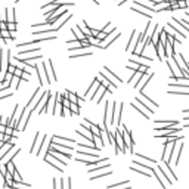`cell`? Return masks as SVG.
<instances>
[{
  "label": "cell",
  "mask_w": 189,
  "mask_h": 189,
  "mask_svg": "<svg viewBox=\"0 0 189 189\" xmlns=\"http://www.w3.org/2000/svg\"><path fill=\"white\" fill-rule=\"evenodd\" d=\"M6 169H8V171H9V173H14V171H15V164H14V161L6 162Z\"/></svg>",
  "instance_id": "603a6c76"
},
{
  "label": "cell",
  "mask_w": 189,
  "mask_h": 189,
  "mask_svg": "<svg viewBox=\"0 0 189 189\" xmlns=\"http://www.w3.org/2000/svg\"><path fill=\"white\" fill-rule=\"evenodd\" d=\"M108 35H109V34H105L104 31H99V33H98V35H96V40H99V42H104V40L106 39Z\"/></svg>",
  "instance_id": "ffe728a7"
},
{
  "label": "cell",
  "mask_w": 189,
  "mask_h": 189,
  "mask_svg": "<svg viewBox=\"0 0 189 189\" xmlns=\"http://www.w3.org/2000/svg\"><path fill=\"white\" fill-rule=\"evenodd\" d=\"M136 104H137V105H141V106H142V108H143V109L148 112L149 115H151V114H154V109H151L148 105H145V104L142 102V99H141V98H136Z\"/></svg>",
  "instance_id": "ba28073f"
},
{
  "label": "cell",
  "mask_w": 189,
  "mask_h": 189,
  "mask_svg": "<svg viewBox=\"0 0 189 189\" xmlns=\"http://www.w3.org/2000/svg\"><path fill=\"white\" fill-rule=\"evenodd\" d=\"M9 171H8V169H6V166L3 164V162H2V164H0V174H2L3 176V177H5V176L8 174Z\"/></svg>",
  "instance_id": "4316f807"
},
{
  "label": "cell",
  "mask_w": 189,
  "mask_h": 189,
  "mask_svg": "<svg viewBox=\"0 0 189 189\" xmlns=\"http://www.w3.org/2000/svg\"><path fill=\"white\" fill-rule=\"evenodd\" d=\"M5 130H6V126L0 124V133H3V134H5Z\"/></svg>",
  "instance_id": "836d02e7"
},
{
  "label": "cell",
  "mask_w": 189,
  "mask_h": 189,
  "mask_svg": "<svg viewBox=\"0 0 189 189\" xmlns=\"http://www.w3.org/2000/svg\"><path fill=\"white\" fill-rule=\"evenodd\" d=\"M70 111H71V114L72 115H75V114H80V105L78 104H71L70 105Z\"/></svg>",
  "instance_id": "7c38bea8"
},
{
  "label": "cell",
  "mask_w": 189,
  "mask_h": 189,
  "mask_svg": "<svg viewBox=\"0 0 189 189\" xmlns=\"http://www.w3.org/2000/svg\"><path fill=\"white\" fill-rule=\"evenodd\" d=\"M12 176H14V182H22V177H21V174H19V171L15 169V171L12 173Z\"/></svg>",
  "instance_id": "7402d4cb"
},
{
  "label": "cell",
  "mask_w": 189,
  "mask_h": 189,
  "mask_svg": "<svg viewBox=\"0 0 189 189\" xmlns=\"http://www.w3.org/2000/svg\"><path fill=\"white\" fill-rule=\"evenodd\" d=\"M132 106H133L136 111H139V112H141V114H142L143 117H146V118H148V115H149V114H148V112H146V111H145V109H143L141 105H137L136 102H133V104H132Z\"/></svg>",
  "instance_id": "8fae6325"
},
{
  "label": "cell",
  "mask_w": 189,
  "mask_h": 189,
  "mask_svg": "<svg viewBox=\"0 0 189 189\" xmlns=\"http://www.w3.org/2000/svg\"><path fill=\"white\" fill-rule=\"evenodd\" d=\"M170 87H183V89H189V83H170Z\"/></svg>",
  "instance_id": "d6986e66"
},
{
  "label": "cell",
  "mask_w": 189,
  "mask_h": 189,
  "mask_svg": "<svg viewBox=\"0 0 189 189\" xmlns=\"http://www.w3.org/2000/svg\"><path fill=\"white\" fill-rule=\"evenodd\" d=\"M134 43L137 44V34H136V30H133V31H132V37H130V42H129V46H127V49L130 50V49L134 46Z\"/></svg>",
  "instance_id": "9c48e42d"
},
{
  "label": "cell",
  "mask_w": 189,
  "mask_h": 189,
  "mask_svg": "<svg viewBox=\"0 0 189 189\" xmlns=\"http://www.w3.org/2000/svg\"><path fill=\"white\" fill-rule=\"evenodd\" d=\"M157 124H164V126H177V121L176 120H155Z\"/></svg>",
  "instance_id": "30bf717a"
},
{
  "label": "cell",
  "mask_w": 189,
  "mask_h": 189,
  "mask_svg": "<svg viewBox=\"0 0 189 189\" xmlns=\"http://www.w3.org/2000/svg\"><path fill=\"white\" fill-rule=\"evenodd\" d=\"M18 152H19V148H15V151H8V152H6L2 158H0V160H2V162H9V161L14 160V157H15Z\"/></svg>",
  "instance_id": "7a4b0ae2"
},
{
  "label": "cell",
  "mask_w": 189,
  "mask_h": 189,
  "mask_svg": "<svg viewBox=\"0 0 189 189\" xmlns=\"http://www.w3.org/2000/svg\"><path fill=\"white\" fill-rule=\"evenodd\" d=\"M170 95H189V93H188V92H173V90H171Z\"/></svg>",
  "instance_id": "d6a6232c"
},
{
  "label": "cell",
  "mask_w": 189,
  "mask_h": 189,
  "mask_svg": "<svg viewBox=\"0 0 189 189\" xmlns=\"http://www.w3.org/2000/svg\"><path fill=\"white\" fill-rule=\"evenodd\" d=\"M92 53L90 52H78V53H72L70 58L71 59H75V58H83V56H90Z\"/></svg>",
  "instance_id": "2e32d148"
},
{
  "label": "cell",
  "mask_w": 189,
  "mask_h": 189,
  "mask_svg": "<svg viewBox=\"0 0 189 189\" xmlns=\"http://www.w3.org/2000/svg\"><path fill=\"white\" fill-rule=\"evenodd\" d=\"M136 157H139V158H142L143 161H148L149 164H157V161L155 160H152V158H148V157H145V155H142V154H134Z\"/></svg>",
  "instance_id": "e0dca14e"
},
{
  "label": "cell",
  "mask_w": 189,
  "mask_h": 189,
  "mask_svg": "<svg viewBox=\"0 0 189 189\" xmlns=\"http://www.w3.org/2000/svg\"><path fill=\"white\" fill-rule=\"evenodd\" d=\"M39 50V47H33L30 50H22V52H19V55H27V53H31V52H37Z\"/></svg>",
  "instance_id": "f1b7e54d"
},
{
  "label": "cell",
  "mask_w": 189,
  "mask_h": 189,
  "mask_svg": "<svg viewBox=\"0 0 189 189\" xmlns=\"http://www.w3.org/2000/svg\"><path fill=\"white\" fill-rule=\"evenodd\" d=\"M44 137H46V136H42V133H37V134H35V139H34V142H33V145H31V152H33V154L37 155L39 149L44 145V142H43Z\"/></svg>",
  "instance_id": "6da1fadb"
},
{
  "label": "cell",
  "mask_w": 189,
  "mask_h": 189,
  "mask_svg": "<svg viewBox=\"0 0 189 189\" xmlns=\"http://www.w3.org/2000/svg\"><path fill=\"white\" fill-rule=\"evenodd\" d=\"M62 189H71V179H70V177L64 179V185H62Z\"/></svg>",
  "instance_id": "d4e9b609"
},
{
  "label": "cell",
  "mask_w": 189,
  "mask_h": 189,
  "mask_svg": "<svg viewBox=\"0 0 189 189\" xmlns=\"http://www.w3.org/2000/svg\"><path fill=\"white\" fill-rule=\"evenodd\" d=\"M167 25H169V27H170V28H171V30H173L174 33H177L179 35H182V37H183V39H185V34H183V31H180V30H179L177 27H176V25H174V24H171V22H170V24H167Z\"/></svg>",
  "instance_id": "ac0fdd59"
},
{
  "label": "cell",
  "mask_w": 189,
  "mask_h": 189,
  "mask_svg": "<svg viewBox=\"0 0 189 189\" xmlns=\"http://www.w3.org/2000/svg\"><path fill=\"white\" fill-rule=\"evenodd\" d=\"M112 30H114V27L111 25V22H108V24H106V28H105V31H104V33H105V34H108V33H111Z\"/></svg>",
  "instance_id": "4dcf8cb0"
},
{
  "label": "cell",
  "mask_w": 189,
  "mask_h": 189,
  "mask_svg": "<svg viewBox=\"0 0 189 189\" xmlns=\"http://www.w3.org/2000/svg\"><path fill=\"white\" fill-rule=\"evenodd\" d=\"M6 28L9 31H15L16 30V22H6Z\"/></svg>",
  "instance_id": "cb8c5ba5"
},
{
  "label": "cell",
  "mask_w": 189,
  "mask_h": 189,
  "mask_svg": "<svg viewBox=\"0 0 189 189\" xmlns=\"http://www.w3.org/2000/svg\"><path fill=\"white\" fill-rule=\"evenodd\" d=\"M0 37H2V35H0Z\"/></svg>",
  "instance_id": "74e56055"
},
{
  "label": "cell",
  "mask_w": 189,
  "mask_h": 189,
  "mask_svg": "<svg viewBox=\"0 0 189 189\" xmlns=\"http://www.w3.org/2000/svg\"><path fill=\"white\" fill-rule=\"evenodd\" d=\"M130 170L137 171V173H141V174H143V176H149V174L154 173V169H152V167H149V169H142V167H134V166H132Z\"/></svg>",
  "instance_id": "3957f363"
},
{
  "label": "cell",
  "mask_w": 189,
  "mask_h": 189,
  "mask_svg": "<svg viewBox=\"0 0 189 189\" xmlns=\"http://www.w3.org/2000/svg\"><path fill=\"white\" fill-rule=\"evenodd\" d=\"M132 10H133V12H137V14H141V15H143V16H146L148 19L151 18V15H149V14H146V12H143V10H141V9H136V8H132Z\"/></svg>",
  "instance_id": "484cf974"
},
{
  "label": "cell",
  "mask_w": 189,
  "mask_h": 189,
  "mask_svg": "<svg viewBox=\"0 0 189 189\" xmlns=\"http://www.w3.org/2000/svg\"><path fill=\"white\" fill-rule=\"evenodd\" d=\"M182 152H183V143H180V145H179L177 154H176V160H174V164H176V166L179 164V160H180V155H182Z\"/></svg>",
  "instance_id": "9a60e30c"
},
{
  "label": "cell",
  "mask_w": 189,
  "mask_h": 189,
  "mask_svg": "<svg viewBox=\"0 0 189 189\" xmlns=\"http://www.w3.org/2000/svg\"><path fill=\"white\" fill-rule=\"evenodd\" d=\"M177 2H182V0H177Z\"/></svg>",
  "instance_id": "8d00e7d4"
},
{
  "label": "cell",
  "mask_w": 189,
  "mask_h": 189,
  "mask_svg": "<svg viewBox=\"0 0 189 189\" xmlns=\"http://www.w3.org/2000/svg\"><path fill=\"white\" fill-rule=\"evenodd\" d=\"M104 71H105L104 74H108V75H109V78H111V80H114V81H115V84H118V83H121V78H118V77H117V75H115L114 72H112V71H109V70H108L106 67L104 68Z\"/></svg>",
  "instance_id": "8992f818"
},
{
  "label": "cell",
  "mask_w": 189,
  "mask_h": 189,
  "mask_svg": "<svg viewBox=\"0 0 189 189\" xmlns=\"http://www.w3.org/2000/svg\"><path fill=\"white\" fill-rule=\"evenodd\" d=\"M14 130H15V129H12V127H6V130H5V134H8V136H12Z\"/></svg>",
  "instance_id": "1f68e13d"
},
{
  "label": "cell",
  "mask_w": 189,
  "mask_h": 189,
  "mask_svg": "<svg viewBox=\"0 0 189 189\" xmlns=\"http://www.w3.org/2000/svg\"><path fill=\"white\" fill-rule=\"evenodd\" d=\"M3 137H5V134H3V133H0V142H3Z\"/></svg>",
  "instance_id": "e575fe53"
},
{
  "label": "cell",
  "mask_w": 189,
  "mask_h": 189,
  "mask_svg": "<svg viewBox=\"0 0 189 189\" xmlns=\"http://www.w3.org/2000/svg\"><path fill=\"white\" fill-rule=\"evenodd\" d=\"M3 143H5V145L0 148V158H2V157L8 152V151L10 149V148H14V146H15V143H6V142H3Z\"/></svg>",
  "instance_id": "52a82bcc"
},
{
  "label": "cell",
  "mask_w": 189,
  "mask_h": 189,
  "mask_svg": "<svg viewBox=\"0 0 189 189\" xmlns=\"http://www.w3.org/2000/svg\"><path fill=\"white\" fill-rule=\"evenodd\" d=\"M52 141H62V142H65V143H74L75 142V141L70 139V137H62V136H53Z\"/></svg>",
  "instance_id": "5bb4252c"
},
{
  "label": "cell",
  "mask_w": 189,
  "mask_h": 189,
  "mask_svg": "<svg viewBox=\"0 0 189 189\" xmlns=\"http://www.w3.org/2000/svg\"><path fill=\"white\" fill-rule=\"evenodd\" d=\"M129 186V180H126V182H121V183H117V185H111L108 186V189H120V188H127Z\"/></svg>",
  "instance_id": "4fadbf2b"
},
{
  "label": "cell",
  "mask_w": 189,
  "mask_h": 189,
  "mask_svg": "<svg viewBox=\"0 0 189 189\" xmlns=\"http://www.w3.org/2000/svg\"><path fill=\"white\" fill-rule=\"evenodd\" d=\"M141 99H145V100H146L148 104H151V105H152V106H157V104H155V102H152V100H151V99L148 98V95H145L143 92H141Z\"/></svg>",
  "instance_id": "44dd1931"
},
{
  "label": "cell",
  "mask_w": 189,
  "mask_h": 189,
  "mask_svg": "<svg viewBox=\"0 0 189 189\" xmlns=\"http://www.w3.org/2000/svg\"><path fill=\"white\" fill-rule=\"evenodd\" d=\"M177 6L180 9H188V3H186V0H182V2H177Z\"/></svg>",
  "instance_id": "f546056e"
},
{
  "label": "cell",
  "mask_w": 189,
  "mask_h": 189,
  "mask_svg": "<svg viewBox=\"0 0 189 189\" xmlns=\"http://www.w3.org/2000/svg\"><path fill=\"white\" fill-rule=\"evenodd\" d=\"M78 146L80 148H83V149H87V151H93V152H99V148H96L93 143H78Z\"/></svg>",
  "instance_id": "5b68a950"
},
{
  "label": "cell",
  "mask_w": 189,
  "mask_h": 189,
  "mask_svg": "<svg viewBox=\"0 0 189 189\" xmlns=\"http://www.w3.org/2000/svg\"><path fill=\"white\" fill-rule=\"evenodd\" d=\"M44 161H46V162H49L50 166H53V167H55L58 171H64V167H62V166L59 164V162H56L55 160H52L50 157H47V155H46V157H44Z\"/></svg>",
  "instance_id": "277c9868"
},
{
  "label": "cell",
  "mask_w": 189,
  "mask_h": 189,
  "mask_svg": "<svg viewBox=\"0 0 189 189\" xmlns=\"http://www.w3.org/2000/svg\"><path fill=\"white\" fill-rule=\"evenodd\" d=\"M123 108H124V104H121V105H120V108H118V120H117V123H118V124H121V115H123Z\"/></svg>",
  "instance_id": "83f0119b"
},
{
  "label": "cell",
  "mask_w": 189,
  "mask_h": 189,
  "mask_svg": "<svg viewBox=\"0 0 189 189\" xmlns=\"http://www.w3.org/2000/svg\"><path fill=\"white\" fill-rule=\"evenodd\" d=\"M5 189H16V188H5Z\"/></svg>",
  "instance_id": "d590c367"
}]
</instances>
